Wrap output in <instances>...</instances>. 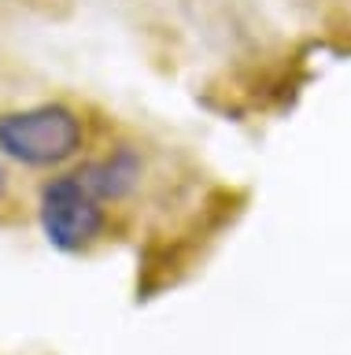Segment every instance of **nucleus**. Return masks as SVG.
<instances>
[{"mask_svg":"<svg viewBox=\"0 0 351 355\" xmlns=\"http://www.w3.org/2000/svg\"><path fill=\"white\" fill-rule=\"evenodd\" d=\"M8 196V171H4V163H0V200Z\"/></svg>","mask_w":351,"mask_h":355,"instance_id":"423d86ee","label":"nucleus"},{"mask_svg":"<svg viewBox=\"0 0 351 355\" xmlns=\"http://www.w3.org/2000/svg\"><path fill=\"white\" fill-rule=\"evenodd\" d=\"M78 182L89 189L96 200L104 204H123L126 196H134V189L141 185V174H145V159L134 144H115L107 148L104 155L82 163L78 171Z\"/></svg>","mask_w":351,"mask_h":355,"instance_id":"39448f33","label":"nucleus"},{"mask_svg":"<svg viewBox=\"0 0 351 355\" xmlns=\"http://www.w3.org/2000/svg\"><path fill=\"white\" fill-rule=\"evenodd\" d=\"M85 148V119L71 104L48 100L0 111V155L30 171H52Z\"/></svg>","mask_w":351,"mask_h":355,"instance_id":"f03ea898","label":"nucleus"},{"mask_svg":"<svg viewBox=\"0 0 351 355\" xmlns=\"http://www.w3.org/2000/svg\"><path fill=\"white\" fill-rule=\"evenodd\" d=\"M303 55H278L273 63H248L237 67L233 74H222L207 85L204 104L215 107L218 115H229L237 122H244L251 115H267V111H285L292 107V100L300 96L303 71L300 63Z\"/></svg>","mask_w":351,"mask_h":355,"instance_id":"7ed1b4c3","label":"nucleus"},{"mask_svg":"<svg viewBox=\"0 0 351 355\" xmlns=\"http://www.w3.org/2000/svg\"><path fill=\"white\" fill-rule=\"evenodd\" d=\"M248 207V193L237 185H215L204 196L200 211L185 218L174 233L152 237L145 244V259H141V285L137 293H156L163 285H174L185 270H192L204 259V252L218 241V233L229 230Z\"/></svg>","mask_w":351,"mask_h":355,"instance_id":"f257e3e1","label":"nucleus"},{"mask_svg":"<svg viewBox=\"0 0 351 355\" xmlns=\"http://www.w3.org/2000/svg\"><path fill=\"white\" fill-rule=\"evenodd\" d=\"M37 222L45 241L63 255H85L107 237L111 215L107 204L96 200L78 182V174L48 178L37 193Z\"/></svg>","mask_w":351,"mask_h":355,"instance_id":"20e7f679","label":"nucleus"}]
</instances>
